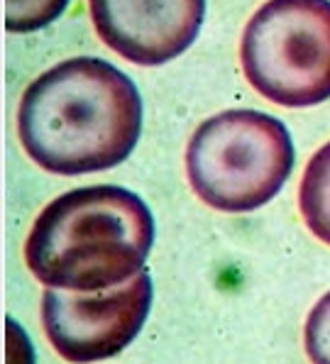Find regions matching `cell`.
<instances>
[{"mask_svg":"<svg viewBox=\"0 0 330 364\" xmlns=\"http://www.w3.org/2000/svg\"><path fill=\"white\" fill-rule=\"evenodd\" d=\"M142 132V98L130 76L96 57L66 59L22 93L18 137L49 173L105 171L132 154Z\"/></svg>","mask_w":330,"mask_h":364,"instance_id":"6da1fadb","label":"cell"},{"mask_svg":"<svg viewBox=\"0 0 330 364\" xmlns=\"http://www.w3.org/2000/svg\"><path fill=\"white\" fill-rule=\"evenodd\" d=\"M154 242V218L137 193L88 186L59 196L25 242L27 269L47 289L105 291L135 279Z\"/></svg>","mask_w":330,"mask_h":364,"instance_id":"7a4b0ae2","label":"cell"},{"mask_svg":"<svg viewBox=\"0 0 330 364\" xmlns=\"http://www.w3.org/2000/svg\"><path fill=\"white\" fill-rule=\"evenodd\" d=\"M292 134L260 110H225L196 127L186 144V176L206 205L250 213L282 191L294 169Z\"/></svg>","mask_w":330,"mask_h":364,"instance_id":"3957f363","label":"cell"},{"mask_svg":"<svg viewBox=\"0 0 330 364\" xmlns=\"http://www.w3.org/2000/svg\"><path fill=\"white\" fill-rule=\"evenodd\" d=\"M243 74L284 108L330 98V0H267L240 42Z\"/></svg>","mask_w":330,"mask_h":364,"instance_id":"277c9868","label":"cell"},{"mask_svg":"<svg viewBox=\"0 0 330 364\" xmlns=\"http://www.w3.org/2000/svg\"><path fill=\"white\" fill-rule=\"evenodd\" d=\"M149 308L152 279L147 272L93 294L47 289L42 294V328L61 360L93 364L120 355L139 335Z\"/></svg>","mask_w":330,"mask_h":364,"instance_id":"5b68a950","label":"cell"},{"mask_svg":"<svg viewBox=\"0 0 330 364\" xmlns=\"http://www.w3.org/2000/svg\"><path fill=\"white\" fill-rule=\"evenodd\" d=\"M100 42L137 66H161L196 42L206 0H88Z\"/></svg>","mask_w":330,"mask_h":364,"instance_id":"8992f818","label":"cell"},{"mask_svg":"<svg viewBox=\"0 0 330 364\" xmlns=\"http://www.w3.org/2000/svg\"><path fill=\"white\" fill-rule=\"evenodd\" d=\"M299 210L306 228L321 242L330 245V142L306 164L299 188Z\"/></svg>","mask_w":330,"mask_h":364,"instance_id":"52a82bcc","label":"cell"},{"mask_svg":"<svg viewBox=\"0 0 330 364\" xmlns=\"http://www.w3.org/2000/svg\"><path fill=\"white\" fill-rule=\"evenodd\" d=\"M69 0H5L8 32H37L52 25L66 10Z\"/></svg>","mask_w":330,"mask_h":364,"instance_id":"ba28073f","label":"cell"},{"mask_svg":"<svg viewBox=\"0 0 330 364\" xmlns=\"http://www.w3.org/2000/svg\"><path fill=\"white\" fill-rule=\"evenodd\" d=\"M304 347L313 364H330V291L306 318Z\"/></svg>","mask_w":330,"mask_h":364,"instance_id":"9c48e42d","label":"cell"}]
</instances>
